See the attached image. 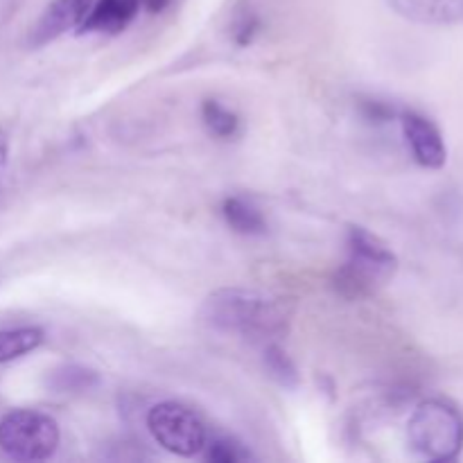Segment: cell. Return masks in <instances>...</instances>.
<instances>
[{
  "mask_svg": "<svg viewBox=\"0 0 463 463\" xmlns=\"http://www.w3.org/2000/svg\"><path fill=\"white\" fill-rule=\"evenodd\" d=\"M203 452H206V459L213 463H240L253 459L251 450L233 437L213 439V441L206 443Z\"/></svg>",
  "mask_w": 463,
  "mask_h": 463,
  "instance_id": "15",
  "label": "cell"
},
{
  "mask_svg": "<svg viewBox=\"0 0 463 463\" xmlns=\"http://www.w3.org/2000/svg\"><path fill=\"white\" fill-rule=\"evenodd\" d=\"M59 425L34 410H14L0 420V450L14 461H45L59 448Z\"/></svg>",
  "mask_w": 463,
  "mask_h": 463,
  "instance_id": "4",
  "label": "cell"
},
{
  "mask_svg": "<svg viewBox=\"0 0 463 463\" xmlns=\"http://www.w3.org/2000/svg\"><path fill=\"white\" fill-rule=\"evenodd\" d=\"M93 0H52L30 30V48H43L84 23Z\"/></svg>",
  "mask_w": 463,
  "mask_h": 463,
  "instance_id": "7",
  "label": "cell"
},
{
  "mask_svg": "<svg viewBox=\"0 0 463 463\" xmlns=\"http://www.w3.org/2000/svg\"><path fill=\"white\" fill-rule=\"evenodd\" d=\"M357 107H360V113L364 116V120L373 122V125H384V122H392L396 118V109L389 102H383V99L360 98Z\"/></svg>",
  "mask_w": 463,
  "mask_h": 463,
  "instance_id": "17",
  "label": "cell"
},
{
  "mask_svg": "<svg viewBox=\"0 0 463 463\" xmlns=\"http://www.w3.org/2000/svg\"><path fill=\"white\" fill-rule=\"evenodd\" d=\"M167 5H170V0H140V7H145L147 12H152V14L163 12Z\"/></svg>",
  "mask_w": 463,
  "mask_h": 463,
  "instance_id": "19",
  "label": "cell"
},
{
  "mask_svg": "<svg viewBox=\"0 0 463 463\" xmlns=\"http://www.w3.org/2000/svg\"><path fill=\"white\" fill-rule=\"evenodd\" d=\"M398 260L392 249L362 226L348 229V260L335 271L333 285L348 301H360L392 279Z\"/></svg>",
  "mask_w": 463,
  "mask_h": 463,
  "instance_id": "2",
  "label": "cell"
},
{
  "mask_svg": "<svg viewBox=\"0 0 463 463\" xmlns=\"http://www.w3.org/2000/svg\"><path fill=\"white\" fill-rule=\"evenodd\" d=\"M9 163V138L3 129H0V190H3L5 172H7Z\"/></svg>",
  "mask_w": 463,
  "mask_h": 463,
  "instance_id": "18",
  "label": "cell"
},
{
  "mask_svg": "<svg viewBox=\"0 0 463 463\" xmlns=\"http://www.w3.org/2000/svg\"><path fill=\"white\" fill-rule=\"evenodd\" d=\"M199 317L215 333L262 342L280 337L289 319L280 298L244 288H222L208 294Z\"/></svg>",
  "mask_w": 463,
  "mask_h": 463,
  "instance_id": "1",
  "label": "cell"
},
{
  "mask_svg": "<svg viewBox=\"0 0 463 463\" xmlns=\"http://www.w3.org/2000/svg\"><path fill=\"white\" fill-rule=\"evenodd\" d=\"M99 383L98 371L81 364H61L48 375V387L54 393H86L99 387Z\"/></svg>",
  "mask_w": 463,
  "mask_h": 463,
  "instance_id": "11",
  "label": "cell"
},
{
  "mask_svg": "<svg viewBox=\"0 0 463 463\" xmlns=\"http://www.w3.org/2000/svg\"><path fill=\"white\" fill-rule=\"evenodd\" d=\"M222 215H224L226 224L240 235H265L267 233V220L253 203L244 202L240 197H226L222 203Z\"/></svg>",
  "mask_w": 463,
  "mask_h": 463,
  "instance_id": "10",
  "label": "cell"
},
{
  "mask_svg": "<svg viewBox=\"0 0 463 463\" xmlns=\"http://www.w3.org/2000/svg\"><path fill=\"white\" fill-rule=\"evenodd\" d=\"M401 127L411 156L425 170H441L448 161V149L439 127L416 111L401 113Z\"/></svg>",
  "mask_w": 463,
  "mask_h": 463,
  "instance_id": "6",
  "label": "cell"
},
{
  "mask_svg": "<svg viewBox=\"0 0 463 463\" xmlns=\"http://www.w3.org/2000/svg\"><path fill=\"white\" fill-rule=\"evenodd\" d=\"M411 450L428 461H452L463 450V416L450 402L423 401L407 423Z\"/></svg>",
  "mask_w": 463,
  "mask_h": 463,
  "instance_id": "3",
  "label": "cell"
},
{
  "mask_svg": "<svg viewBox=\"0 0 463 463\" xmlns=\"http://www.w3.org/2000/svg\"><path fill=\"white\" fill-rule=\"evenodd\" d=\"M260 16L251 9H242L240 14H235L233 23H231V36H233V43L240 45V48H249L256 41V36L260 34Z\"/></svg>",
  "mask_w": 463,
  "mask_h": 463,
  "instance_id": "16",
  "label": "cell"
},
{
  "mask_svg": "<svg viewBox=\"0 0 463 463\" xmlns=\"http://www.w3.org/2000/svg\"><path fill=\"white\" fill-rule=\"evenodd\" d=\"M398 16L420 25H461L463 0H387Z\"/></svg>",
  "mask_w": 463,
  "mask_h": 463,
  "instance_id": "8",
  "label": "cell"
},
{
  "mask_svg": "<svg viewBox=\"0 0 463 463\" xmlns=\"http://www.w3.org/2000/svg\"><path fill=\"white\" fill-rule=\"evenodd\" d=\"M262 362H265L267 375H269L279 387L297 389L298 384H301V375H298L297 364H294L292 357H289L279 344H267Z\"/></svg>",
  "mask_w": 463,
  "mask_h": 463,
  "instance_id": "14",
  "label": "cell"
},
{
  "mask_svg": "<svg viewBox=\"0 0 463 463\" xmlns=\"http://www.w3.org/2000/svg\"><path fill=\"white\" fill-rule=\"evenodd\" d=\"M147 430L163 450L184 459L202 455L208 443L206 423L194 410L175 401L158 402L147 411Z\"/></svg>",
  "mask_w": 463,
  "mask_h": 463,
  "instance_id": "5",
  "label": "cell"
},
{
  "mask_svg": "<svg viewBox=\"0 0 463 463\" xmlns=\"http://www.w3.org/2000/svg\"><path fill=\"white\" fill-rule=\"evenodd\" d=\"M140 0H93L80 32H99V34H118L138 16Z\"/></svg>",
  "mask_w": 463,
  "mask_h": 463,
  "instance_id": "9",
  "label": "cell"
},
{
  "mask_svg": "<svg viewBox=\"0 0 463 463\" xmlns=\"http://www.w3.org/2000/svg\"><path fill=\"white\" fill-rule=\"evenodd\" d=\"M45 333L36 326H23V328L0 330V364L18 360L27 353L36 351L43 344Z\"/></svg>",
  "mask_w": 463,
  "mask_h": 463,
  "instance_id": "12",
  "label": "cell"
},
{
  "mask_svg": "<svg viewBox=\"0 0 463 463\" xmlns=\"http://www.w3.org/2000/svg\"><path fill=\"white\" fill-rule=\"evenodd\" d=\"M202 120L208 134L220 140H231L240 134V116L217 99H203Z\"/></svg>",
  "mask_w": 463,
  "mask_h": 463,
  "instance_id": "13",
  "label": "cell"
}]
</instances>
